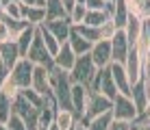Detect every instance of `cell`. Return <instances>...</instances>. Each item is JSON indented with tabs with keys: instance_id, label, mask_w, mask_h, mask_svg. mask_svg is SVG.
I'll use <instances>...</instances> for the list:
<instances>
[{
	"instance_id": "obj_1",
	"label": "cell",
	"mask_w": 150,
	"mask_h": 130,
	"mask_svg": "<svg viewBox=\"0 0 150 130\" xmlns=\"http://www.w3.org/2000/svg\"><path fill=\"white\" fill-rule=\"evenodd\" d=\"M50 87H52V96L57 100V106L72 111V78H70V72L52 67L50 70Z\"/></svg>"
},
{
	"instance_id": "obj_2",
	"label": "cell",
	"mask_w": 150,
	"mask_h": 130,
	"mask_svg": "<svg viewBox=\"0 0 150 130\" xmlns=\"http://www.w3.org/2000/svg\"><path fill=\"white\" fill-rule=\"evenodd\" d=\"M113 119H120V122H135L139 117V111L135 106L131 96H124V93H117L115 100H113V108H111Z\"/></svg>"
},
{
	"instance_id": "obj_3",
	"label": "cell",
	"mask_w": 150,
	"mask_h": 130,
	"mask_svg": "<svg viewBox=\"0 0 150 130\" xmlns=\"http://www.w3.org/2000/svg\"><path fill=\"white\" fill-rule=\"evenodd\" d=\"M96 72L98 70H96L94 61H91V56L85 54V56H79V59H76V65H74V70L70 72V78H72L74 85L89 87V82H91V78L96 76Z\"/></svg>"
},
{
	"instance_id": "obj_4",
	"label": "cell",
	"mask_w": 150,
	"mask_h": 130,
	"mask_svg": "<svg viewBox=\"0 0 150 130\" xmlns=\"http://www.w3.org/2000/svg\"><path fill=\"white\" fill-rule=\"evenodd\" d=\"M33 70H35V63H30L26 56H22V59L13 65V70H11L9 76H11V80L18 85L20 91L30 89V85H33Z\"/></svg>"
},
{
	"instance_id": "obj_5",
	"label": "cell",
	"mask_w": 150,
	"mask_h": 130,
	"mask_svg": "<svg viewBox=\"0 0 150 130\" xmlns=\"http://www.w3.org/2000/svg\"><path fill=\"white\" fill-rule=\"evenodd\" d=\"M113 108V100H109L107 96H102V93H89V100H87V111H85V119L79 124L85 126L89 119L94 117H100L105 115V113H111Z\"/></svg>"
},
{
	"instance_id": "obj_6",
	"label": "cell",
	"mask_w": 150,
	"mask_h": 130,
	"mask_svg": "<svg viewBox=\"0 0 150 130\" xmlns=\"http://www.w3.org/2000/svg\"><path fill=\"white\" fill-rule=\"evenodd\" d=\"M26 59L30 61V63H35V65H44V67H48V70H52V67H54L52 54L46 50L44 39H41V35H39V28H37V35H35L33 44H30V48H28V52H26Z\"/></svg>"
},
{
	"instance_id": "obj_7",
	"label": "cell",
	"mask_w": 150,
	"mask_h": 130,
	"mask_svg": "<svg viewBox=\"0 0 150 130\" xmlns=\"http://www.w3.org/2000/svg\"><path fill=\"white\" fill-rule=\"evenodd\" d=\"M91 61H94L96 70H107L111 63H113V52H111V41L107 39H100L98 44L91 46V52H89Z\"/></svg>"
},
{
	"instance_id": "obj_8",
	"label": "cell",
	"mask_w": 150,
	"mask_h": 130,
	"mask_svg": "<svg viewBox=\"0 0 150 130\" xmlns=\"http://www.w3.org/2000/svg\"><path fill=\"white\" fill-rule=\"evenodd\" d=\"M87 100H89V89H87L85 85H74V82H72V113L76 115L79 122L85 119Z\"/></svg>"
},
{
	"instance_id": "obj_9",
	"label": "cell",
	"mask_w": 150,
	"mask_h": 130,
	"mask_svg": "<svg viewBox=\"0 0 150 130\" xmlns=\"http://www.w3.org/2000/svg\"><path fill=\"white\" fill-rule=\"evenodd\" d=\"M30 89L37 91L39 96H52V87H50V70L44 65H35L33 70V85Z\"/></svg>"
},
{
	"instance_id": "obj_10",
	"label": "cell",
	"mask_w": 150,
	"mask_h": 130,
	"mask_svg": "<svg viewBox=\"0 0 150 130\" xmlns=\"http://www.w3.org/2000/svg\"><path fill=\"white\" fill-rule=\"evenodd\" d=\"M111 52H113V63H126L128 54H131V46H128L126 33L124 30H117L115 37L111 39Z\"/></svg>"
},
{
	"instance_id": "obj_11",
	"label": "cell",
	"mask_w": 150,
	"mask_h": 130,
	"mask_svg": "<svg viewBox=\"0 0 150 130\" xmlns=\"http://www.w3.org/2000/svg\"><path fill=\"white\" fill-rule=\"evenodd\" d=\"M124 70H126V76H128V82H131V89L142 80V74H144V61L139 59V54L135 50H131L126 63H124Z\"/></svg>"
},
{
	"instance_id": "obj_12",
	"label": "cell",
	"mask_w": 150,
	"mask_h": 130,
	"mask_svg": "<svg viewBox=\"0 0 150 130\" xmlns=\"http://www.w3.org/2000/svg\"><path fill=\"white\" fill-rule=\"evenodd\" d=\"M44 26L54 35L57 41H59L61 46L68 44V39H70V35H72V22H70V18H65V20H52V22H44Z\"/></svg>"
},
{
	"instance_id": "obj_13",
	"label": "cell",
	"mask_w": 150,
	"mask_h": 130,
	"mask_svg": "<svg viewBox=\"0 0 150 130\" xmlns=\"http://www.w3.org/2000/svg\"><path fill=\"white\" fill-rule=\"evenodd\" d=\"M76 59L79 56L74 54V50L70 48V44H63L59 48V52L54 54V67H59V70H63V72H72L74 70V65H76Z\"/></svg>"
},
{
	"instance_id": "obj_14",
	"label": "cell",
	"mask_w": 150,
	"mask_h": 130,
	"mask_svg": "<svg viewBox=\"0 0 150 130\" xmlns=\"http://www.w3.org/2000/svg\"><path fill=\"white\" fill-rule=\"evenodd\" d=\"M109 72H111V78H113V82H115V87H117V93L131 96V82H128V76H126L124 65L122 63H111Z\"/></svg>"
},
{
	"instance_id": "obj_15",
	"label": "cell",
	"mask_w": 150,
	"mask_h": 130,
	"mask_svg": "<svg viewBox=\"0 0 150 130\" xmlns=\"http://www.w3.org/2000/svg\"><path fill=\"white\" fill-rule=\"evenodd\" d=\"M20 59H22V54H20V48H18L15 41H7V44L0 46V63L7 65L9 70H13V65Z\"/></svg>"
},
{
	"instance_id": "obj_16",
	"label": "cell",
	"mask_w": 150,
	"mask_h": 130,
	"mask_svg": "<svg viewBox=\"0 0 150 130\" xmlns=\"http://www.w3.org/2000/svg\"><path fill=\"white\" fill-rule=\"evenodd\" d=\"M128 18H131V13H128V9H126V2H124V0H113L111 22L115 24V28H117V30H124V28H126Z\"/></svg>"
},
{
	"instance_id": "obj_17",
	"label": "cell",
	"mask_w": 150,
	"mask_h": 130,
	"mask_svg": "<svg viewBox=\"0 0 150 130\" xmlns=\"http://www.w3.org/2000/svg\"><path fill=\"white\" fill-rule=\"evenodd\" d=\"M124 2H126V9L131 15L139 18L142 22L150 20V0H124Z\"/></svg>"
},
{
	"instance_id": "obj_18",
	"label": "cell",
	"mask_w": 150,
	"mask_h": 130,
	"mask_svg": "<svg viewBox=\"0 0 150 130\" xmlns=\"http://www.w3.org/2000/svg\"><path fill=\"white\" fill-rule=\"evenodd\" d=\"M22 20L30 26H41L46 22V7H24L22 4Z\"/></svg>"
},
{
	"instance_id": "obj_19",
	"label": "cell",
	"mask_w": 150,
	"mask_h": 130,
	"mask_svg": "<svg viewBox=\"0 0 150 130\" xmlns=\"http://www.w3.org/2000/svg\"><path fill=\"white\" fill-rule=\"evenodd\" d=\"M142 30H144V22H142L139 18H135V15H131V18H128L126 28H124V33H126V39H128V46H131V50L135 48V44H137L139 35H142Z\"/></svg>"
},
{
	"instance_id": "obj_20",
	"label": "cell",
	"mask_w": 150,
	"mask_h": 130,
	"mask_svg": "<svg viewBox=\"0 0 150 130\" xmlns=\"http://www.w3.org/2000/svg\"><path fill=\"white\" fill-rule=\"evenodd\" d=\"M54 124L59 126V130H72V128H76L79 119H76V115L72 111H68V108H57Z\"/></svg>"
},
{
	"instance_id": "obj_21",
	"label": "cell",
	"mask_w": 150,
	"mask_h": 130,
	"mask_svg": "<svg viewBox=\"0 0 150 130\" xmlns=\"http://www.w3.org/2000/svg\"><path fill=\"white\" fill-rule=\"evenodd\" d=\"M68 44H70V48L74 50V54H76V56H85V54H89V52H91V46H94V44H89V41H87L85 37H81V35L76 33L74 28H72V35H70Z\"/></svg>"
},
{
	"instance_id": "obj_22",
	"label": "cell",
	"mask_w": 150,
	"mask_h": 130,
	"mask_svg": "<svg viewBox=\"0 0 150 130\" xmlns=\"http://www.w3.org/2000/svg\"><path fill=\"white\" fill-rule=\"evenodd\" d=\"M65 18H70V15H68V11H65L61 0H46V22L65 20Z\"/></svg>"
},
{
	"instance_id": "obj_23",
	"label": "cell",
	"mask_w": 150,
	"mask_h": 130,
	"mask_svg": "<svg viewBox=\"0 0 150 130\" xmlns=\"http://www.w3.org/2000/svg\"><path fill=\"white\" fill-rule=\"evenodd\" d=\"M131 98H133V102H135V106H137V111H139V115H144V111L148 108V93H146V87H144V82L139 80L135 87L131 89Z\"/></svg>"
},
{
	"instance_id": "obj_24",
	"label": "cell",
	"mask_w": 150,
	"mask_h": 130,
	"mask_svg": "<svg viewBox=\"0 0 150 130\" xmlns=\"http://www.w3.org/2000/svg\"><path fill=\"white\" fill-rule=\"evenodd\" d=\"M35 35H37V26H28V28H24L22 33L15 37V44H18L20 54H22V56H26V52H28V48H30V44H33Z\"/></svg>"
},
{
	"instance_id": "obj_25",
	"label": "cell",
	"mask_w": 150,
	"mask_h": 130,
	"mask_svg": "<svg viewBox=\"0 0 150 130\" xmlns=\"http://www.w3.org/2000/svg\"><path fill=\"white\" fill-rule=\"evenodd\" d=\"M100 93H102V96H107L109 100H115V96H117V87H115V82H113V78H111V72H109V67H107V70H102Z\"/></svg>"
},
{
	"instance_id": "obj_26",
	"label": "cell",
	"mask_w": 150,
	"mask_h": 130,
	"mask_svg": "<svg viewBox=\"0 0 150 130\" xmlns=\"http://www.w3.org/2000/svg\"><path fill=\"white\" fill-rule=\"evenodd\" d=\"M13 102H15V98L0 91V124H4V126L13 115Z\"/></svg>"
},
{
	"instance_id": "obj_27",
	"label": "cell",
	"mask_w": 150,
	"mask_h": 130,
	"mask_svg": "<svg viewBox=\"0 0 150 130\" xmlns=\"http://www.w3.org/2000/svg\"><path fill=\"white\" fill-rule=\"evenodd\" d=\"M37 28H39V35H41V39H44V46H46V50H48L50 54H52V59H54V54H57V52H59L61 44H59V41H57V37H54L52 33H50L48 28H46L44 24H41V26H37Z\"/></svg>"
},
{
	"instance_id": "obj_28",
	"label": "cell",
	"mask_w": 150,
	"mask_h": 130,
	"mask_svg": "<svg viewBox=\"0 0 150 130\" xmlns=\"http://www.w3.org/2000/svg\"><path fill=\"white\" fill-rule=\"evenodd\" d=\"M87 13H89L87 4H85V2H81V0H76L74 9H72V13H70V22H72V26L85 24V20H87Z\"/></svg>"
},
{
	"instance_id": "obj_29",
	"label": "cell",
	"mask_w": 150,
	"mask_h": 130,
	"mask_svg": "<svg viewBox=\"0 0 150 130\" xmlns=\"http://www.w3.org/2000/svg\"><path fill=\"white\" fill-rule=\"evenodd\" d=\"M81 37H85L89 44H98L100 41V30L94 28V26H87V24H79V26H72Z\"/></svg>"
},
{
	"instance_id": "obj_30",
	"label": "cell",
	"mask_w": 150,
	"mask_h": 130,
	"mask_svg": "<svg viewBox=\"0 0 150 130\" xmlns=\"http://www.w3.org/2000/svg\"><path fill=\"white\" fill-rule=\"evenodd\" d=\"M111 122H113V115L111 113H105V115H100V117L89 119V122L85 124V128L87 130H109Z\"/></svg>"
},
{
	"instance_id": "obj_31",
	"label": "cell",
	"mask_w": 150,
	"mask_h": 130,
	"mask_svg": "<svg viewBox=\"0 0 150 130\" xmlns=\"http://www.w3.org/2000/svg\"><path fill=\"white\" fill-rule=\"evenodd\" d=\"M109 20H111V15L107 11H89V13H87L85 24L87 26H94V28H100V26L105 22H109Z\"/></svg>"
},
{
	"instance_id": "obj_32",
	"label": "cell",
	"mask_w": 150,
	"mask_h": 130,
	"mask_svg": "<svg viewBox=\"0 0 150 130\" xmlns=\"http://www.w3.org/2000/svg\"><path fill=\"white\" fill-rule=\"evenodd\" d=\"M20 93H22V96L26 98V100L33 104L35 108H39V111L44 108V104H46V96H39V93H37V91H33V89H24V91H20Z\"/></svg>"
},
{
	"instance_id": "obj_33",
	"label": "cell",
	"mask_w": 150,
	"mask_h": 130,
	"mask_svg": "<svg viewBox=\"0 0 150 130\" xmlns=\"http://www.w3.org/2000/svg\"><path fill=\"white\" fill-rule=\"evenodd\" d=\"M2 18H9V20H22V2H11V4H4V11H2Z\"/></svg>"
},
{
	"instance_id": "obj_34",
	"label": "cell",
	"mask_w": 150,
	"mask_h": 130,
	"mask_svg": "<svg viewBox=\"0 0 150 130\" xmlns=\"http://www.w3.org/2000/svg\"><path fill=\"white\" fill-rule=\"evenodd\" d=\"M98 30H100V39H107V41H111L113 37H115V33H117L115 24H113L111 20H109V22H105V24H102Z\"/></svg>"
},
{
	"instance_id": "obj_35",
	"label": "cell",
	"mask_w": 150,
	"mask_h": 130,
	"mask_svg": "<svg viewBox=\"0 0 150 130\" xmlns=\"http://www.w3.org/2000/svg\"><path fill=\"white\" fill-rule=\"evenodd\" d=\"M7 128H9V130H28L26 122H24L18 113H13V115H11V119L7 122Z\"/></svg>"
},
{
	"instance_id": "obj_36",
	"label": "cell",
	"mask_w": 150,
	"mask_h": 130,
	"mask_svg": "<svg viewBox=\"0 0 150 130\" xmlns=\"http://www.w3.org/2000/svg\"><path fill=\"white\" fill-rule=\"evenodd\" d=\"M0 91L7 93V96H11V98H18V96H20V89H18V85H15V82L11 80V76L4 80V85L0 87Z\"/></svg>"
},
{
	"instance_id": "obj_37",
	"label": "cell",
	"mask_w": 150,
	"mask_h": 130,
	"mask_svg": "<svg viewBox=\"0 0 150 130\" xmlns=\"http://www.w3.org/2000/svg\"><path fill=\"white\" fill-rule=\"evenodd\" d=\"M85 4L89 11H107L111 2H107V0H85Z\"/></svg>"
},
{
	"instance_id": "obj_38",
	"label": "cell",
	"mask_w": 150,
	"mask_h": 130,
	"mask_svg": "<svg viewBox=\"0 0 150 130\" xmlns=\"http://www.w3.org/2000/svg\"><path fill=\"white\" fill-rule=\"evenodd\" d=\"M142 82L146 87V93H148V100H150V56L144 61V74H142Z\"/></svg>"
},
{
	"instance_id": "obj_39",
	"label": "cell",
	"mask_w": 150,
	"mask_h": 130,
	"mask_svg": "<svg viewBox=\"0 0 150 130\" xmlns=\"http://www.w3.org/2000/svg\"><path fill=\"white\" fill-rule=\"evenodd\" d=\"M7 41H13V33H11V28L7 26V22L0 20V46L7 44Z\"/></svg>"
},
{
	"instance_id": "obj_40",
	"label": "cell",
	"mask_w": 150,
	"mask_h": 130,
	"mask_svg": "<svg viewBox=\"0 0 150 130\" xmlns=\"http://www.w3.org/2000/svg\"><path fill=\"white\" fill-rule=\"evenodd\" d=\"M109 130H135V128H133V122H120V119H113Z\"/></svg>"
},
{
	"instance_id": "obj_41",
	"label": "cell",
	"mask_w": 150,
	"mask_h": 130,
	"mask_svg": "<svg viewBox=\"0 0 150 130\" xmlns=\"http://www.w3.org/2000/svg\"><path fill=\"white\" fill-rule=\"evenodd\" d=\"M9 74H11V70H9L7 65H2V63H0V87L4 85V80L9 78Z\"/></svg>"
},
{
	"instance_id": "obj_42",
	"label": "cell",
	"mask_w": 150,
	"mask_h": 130,
	"mask_svg": "<svg viewBox=\"0 0 150 130\" xmlns=\"http://www.w3.org/2000/svg\"><path fill=\"white\" fill-rule=\"evenodd\" d=\"M24 7H46V0H20Z\"/></svg>"
},
{
	"instance_id": "obj_43",
	"label": "cell",
	"mask_w": 150,
	"mask_h": 130,
	"mask_svg": "<svg viewBox=\"0 0 150 130\" xmlns=\"http://www.w3.org/2000/svg\"><path fill=\"white\" fill-rule=\"evenodd\" d=\"M63 2V7H65V11H68V15L72 13V9H74V4H76V0H61Z\"/></svg>"
},
{
	"instance_id": "obj_44",
	"label": "cell",
	"mask_w": 150,
	"mask_h": 130,
	"mask_svg": "<svg viewBox=\"0 0 150 130\" xmlns=\"http://www.w3.org/2000/svg\"><path fill=\"white\" fill-rule=\"evenodd\" d=\"M133 128L135 130H150V126H135V124H133Z\"/></svg>"
},
{
	"instance_id": "obj_45",
	"label": "cell",
	"mask_w": 150,
	"mask_h": 130,
	"mask_svg": "<svg viewBox=\"0 0 150 130\" xmlns=\"http://www.w3.org/2000/svg\"><path fill=\"white\" fill-rule=\"evenodd\" d=\"M2 4H11V2H18V0H0Z\"/></svg>"
},
{
	"instance_id": "obj_46",
	"label": "cell",
	"mask_w": 150,
	"mask_h": 130,
	"mask_svg": "<svg viewBox=\"0 0 150 130\" xmlns=\"http://www.w3.org/2000/svg\"><path fill=\"white\" fill-rule=\"evenodd\" d=\"M76 130H87V128L83 126V124H76Z\"/></svg>"
},
{
	"instance_id": "obj_47",
	"label": "cell",
	"mask_w": 150,
	"mask_h": 130,
	"mask_svg": "<svg viewBox=\"0 0 150 130\" xmlns=\"http://www.w3.org/2000/svg\"><path fill=\"white\" fill-rule=\"evenodd\" d=\"M48 130H59V126H57V124H52V126H50Z\"/></svg>"
},
{
	"instance_id": "obj_48",
	"label": "cell",
	"mask_w": 150,
	"mask_h": 130,
	"mask_svg": "<svg viewBox=\"0 0 150 130\" xmlns=\"http://www.w3.org/2000/svg\"><path fill=\"white\" fill-rule=\"evenodd\" d=\"M0 130H9L7 126H4V124H0Z\"/></svg>"
},
{
	"instance_id": "obj_49",
	"label": "cell",
	"mask_w": 150,
	"mask_h": 130,
	"mask_svg": "<svg viewBox=\"0 0 150 130\" xmlns=\"http://www.w3.org/2000/svg\"><path fill=\"white\" fill-rule=\"evenodd\" d=\"M107 2H113V0H107Z\"/></svg>"
},
{
	"instance_id": "obj_50",
	"label": "cell",
	"mask_w": 150,
	"mask_h": 130,
	"mask_svg": "<svg viewBox=\"0 0 150 130\" xmlns=\"http://www.w3.org/2000/svg\"><path fill=\"white\" fill-rule=\"evenodd\" d=\"M72 130H76V128H72Z\"/></svg>"
}]
</instances>
